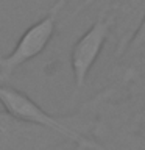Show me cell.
<instances>
[{
	"label": "cell",
	"mask_w": 145,
	"mask_h": 150,
	"mask_svg": "<svg viewBox=\"0 0 145 150\" xmlns=\"http://www.w3.org/2000/svg\"><path fill=\"white\" fill-rule=\"evenodd\" d=\"M0 105L17 120L51 130L73 145H84L87 150H98V145L89 138V119L81 106L67 116H55L37 105L28 94L9 84L0 88Z\"/></svg>",
	"instance_id": "7a4b0ae2"
},
{
	"label": "cell",
	"mask_w": 145,
	"mask_h": 150,
	"mask_svg": "<svg viewBox=\"0 0 145 150\" xmlns=\"http://www.w3.org/2000/svg\"><path fill=\"white\" fill-rule=\"evenodd\" d=\"M72 150H87L84 145H73V149Z\"/></svg>",
	"instance_id": "52a82bcc"
},
{
	"label": "cell",
	"mask_w": 145,
	"mask_h": 150,
	"mask_svg": "<svg viewBox=\"0 0 145 150\" xmlns=\"http://www.w3.org/2000/svg\"><path fill=\"white\" fill-rule=\"evenodd\" d=\"M86 103L89 138L98 150H145V84L120 88L106 81Z\"/></svg>",
	"instance_id": "6da1fadb"
},
{
	"label": "cell",
	"mask_w": 145,
	"mask_h": 150,
	"mask_svg": "<svg viewBox=\"0 0 145 150\" xmlns=\"http://www.w3.org/2000/svg\"><path fill=\"white\" fill-rule=\"evenodd\" d=\"M94 2H95V0H83V2L80 3V5H78L77 8H75V11H73V13H72V14H70V16H69V19H67V21H72V19L78 17L80 14L86 11V9H87L89 6H91V5H92Z\"/></svg>",
	"instance_id": "8992f818"
},
{
	"label": "cell",
	"mask_w": 145,
	"mask_h": 150,
	"mask_svg": "<svg viewBox=\"0 0 145 150\" xmlns=\"http://www.w3.org/2000/svg\"><path fill=\"white\" fill-rule=\"evenodd\" d=\"M0 2H2V0H0Z\"/></svg>",
	"instance_id": "ba28073f"
},
{
	"label": "cell",
	"mask_w": 145,
	"mask_h": 150,
	"mask_svg": "<svg viewBox=\"0 0 145 150\" xmlns=\"http://www.w3.org/2000/svg\"><path fill=\"white\" fill-rule=\"evenodd\" d=\"M111 19L100 13L95 22L73 42L70 49V67L73 77V98L86 86L91 70L100 58L106 42L111 39Z\"/></svg>",
	"instance_id": "3957f363"
},
{
	"label": "cell",
	"mask_w": 145,
	"mask_h": 150,
	"mask_svg": "<svg viewBox=\"0 0 145 150\" xmlns=\"http://www.w3.org/2000/svg\"><path fill=\"white\" fill-rule=\"evenodd\" d=\"M103 13L112 23L109 42L114 63L125 53L145 21V0H109Z\"/></svg>",
	"instance_id": "5b68a950"
},
{
	"label": "cell",
	"mask_w": 145,
	"mask_h": 150,
	"mask_svg": "<svg viewBox=\"0 0 145 150\" xmlns=\"http://www.w3.org/2000/svg\"><path fill=\"white\" fill-rule=\"evenodd\" d=\"M56 33V17L45 14L31 23L17 39L8 55H0V88L6 86L16 70L37 58L51 42Z\"/></svg>",
	"instance_id": "277c9868"
}]
</instances>
